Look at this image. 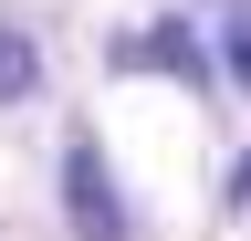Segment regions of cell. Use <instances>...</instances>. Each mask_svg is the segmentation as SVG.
I'll return each instance as SVG.
<instances>
[{
  "mask_svg": "<svg viewBox=\"0 0 251 241\" xmlns=\"http://www.w3.org/2000/svg\"><path fill=\"white\" fill-rule=\"evenodd\" d=\"M31 74H42V53H31L21 32H0V105H11V95H31Z\"/></svg>",
  "mask_w": 251,
  "mask_h": 241,
  "instance_id": "2",
  "label": "cell"
},
{
  "mask_svg": "<svg viewBox=\"0 0 251 241\" xmlns=\"http://www.w3.org/2000/svg\"><path fill=\"white\" fill-rule=\"evenodd\" d=\"M63 199H74V220H84V241H126V210H115V189H105V158L74 136L63 147Z\"/></svg>",
  "mask_w": 251,
  "mask_h": 241,
  "instance_id": "1",
  "label": "cell"
},
{
  "mask_svg": "<svg viewBox=\"0 0 251 241\" xmlns=\"http://www.w3.org/2000/svg\"><path fill=\"white\" fill-rule=\"evenodd\" d=\"M230 74H241V84H251V32H230Z\"/></svg>",
  "mask_w": 251,
  "mask_h": 241,
  "instance_id": "3",
  "label": "cell"
}]
</instances>
